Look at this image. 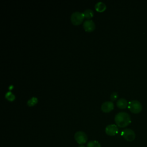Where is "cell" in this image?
I'll use <instances>...</instances> for the list:
<instances>
[{
  "mask_svg": "<svg viewBox=\"0 0 147 147\" xmlns=\"http://www.w3.org/2000/svg\"><path fill=\"white\" fill-rule=\"evenodd\" d=\"M114 105L113 102L106 101L102 103L101 106V110L105 113H109L114 109Z\"/></svg>",
  "mask_w": 147,
  "mask_h": 147,
  "instance_id": "ba28073f",
  "label": "cell"
},
{
  "mask_svg": "<svg viewBox=\"0 0 147 147\" xmlns=\"http://www.w3.org/2000/svg\"><path fill=\"white\" fill-rule=\"evenodd\" d=\"M95 9L98 12H102L106 10V6L103 2H98L95 4Z\"/></svg>",
  "mask_w": 147,
  "mask_h": 147,
  "instance_id": "30bf717a",
  "label": "cell"
},
{
  "mask_svg": "<svg viewBox=\"0 0 147 147\" xmlns=\"http://www.w3.org/2000/svg\"><path fill=\"white\" fill-rule=\"evenodd\" d=\"M114 120L117 125L119 127H125L131 123V118L129 114L126 112H119L115 117Z\"/></svg>",
  "mask_w": 147,
  "mask_h": 147,
  "instance_id": "6da1fadb",
  "label": "cell"
},
{
  "mask_svg": "<svg viewBox=\"0 0 147 147\" xmlns=\"http://www.w3.org/2000/svg\"><path fill=\"white\" fill-rule=\"evenodd\" d=\"M87 147H101L100 144L96 141V140H92V141H90L87 143Z\"/></svg>",
  "mask_w": 147,
  "mask_h": 147,
  "instance_id": "7c38bea8",
  "label": "cell"
},
{
  "mask_svg": "<svg viewBox=\"0 0 147 147\" xmlns=\"http://www.w3.org/2000/svg\"><path fill=\"white\" fill-rule=\"evenodd\" d=\"M128 109L132 113L138 114L142 110V106L141 103L137 100H132L128 102Z\"/></svg>",
  "mask_w": 147,
  "mask_h": 147,
  "instance_id": "7a4b0ae2",
  "label": "cell"
},
{
  "mask_svg": "<svg viewBox=\"0 0 147 147\" xmlns=\"http://www.w3.org/2000/svg\"><path fill=\"white\" fill-rule=\"evenodd\" d=\"M105 132L109 136H115L118 133V128L117 125L110 124L107 125L105 128Z\"/></svg>",
  "mask_w": 147,
  "mask_h": 147,
  "instance_id": "8992f818",
  "label": "cell"
},
{
  "mask_svg": "<svg viewBox=\"0 0 147 147\" xmlns=\"http://www.w3.org/2000/svg\"><path fill=\"white\" fill-rule=\"evenodd\" d=\"M118 96V93L117 92H114L111 94L110 98V99L111 101H114L117 99Z\"/></svg>",
  "mask_w": 147,
  "mask_h": 147,
  "instance_id": "9a60e30c",
  "label": "cell"
},
{
  "mask_svg": "<svg viewBox=\"0 0 147 147\" xmlns=\"http://www.w3.org/2000/svg\"><path fill=\"white\" fill-rule=\"evenodd\" d=\"M83 28L87 32H92L95 28L94 22L91 20H87L83 23Z\"/></svg>",
  "mask_w": 147,
  "mask_h": 147,
  "instance_id": "52a82bcc",
  "label": "cell"
},
{
  "mask_svg": "<svg viewBox=\"0 0 147 147\" xmlns=\"http://www.w3.org/2000/svg\"><path fill=\"white\" fill-rule=\"evenodd\" d=\"M38 102V99L36 97H32L30 99H29L27 102V105L29 106H33L35 105Z\"/></svg>",
  "mask_w": 147,
  "mask_h": 147,
  "instance_id": "5bb4252c",
  "label": "cell"
},
{
  "mask_svg": "<svg viewBox=\"0 0 147 147\" xmlns=\"http://www.w3.org/2000/svg\"><path fill=\"white\" fill-rule=\"evenodd\" d=\"M5 98L9 100V101H10V102H12L13 101L15 98H16V96L15 95L11 92V91H8L6 93L5 95Z\"/></svg>",
  "mask_w": 147,
  "mask_h": 147,
  "instance_id": "4fadbf2b",
  "label": "cell"
},
{
  "mask_svg": "<svg viewBox=\"0 0 147 147\" xmlns=\"http://www.w3.org/2000/svg\"><path fill=\"white\" fill-rule=\"evenodd\" d=\"M79 147H85L84 145H80Z\"/></svg>",
  "mask_w": 147,
  "mask_h": 147,
  "instance_id": "2e32d148",
  "label": "cell"
},
{
  "mask_svg": "<svg viewBox=\"0 0 147 147\" xmlns=\"http://www.w3.org/2000/svg\"><path fill=\"white\" fill-rule=\"evenodd\" d=\"M121 136L123 137L126 141L131 142L134 140L136 138V134L134 131L130 129H125L121 131Z\"/></svg>",
  "mask_w": 147,
  "mask_h": 147,
  "instance_id": "277c9868",
  "label": "cell"
},
{
  "mask_svg": "<svg viewBox=\"0 0 147 147\" xmlns=\"http://www.w3.org/2000/svg\"><path fill=\"white\" fill-rule=\"evenodd\" d=\"M84 16L83 13L79 11H75L71 16V21L72 24L78 25L82 23Z\"/></svg>",
  "mask_w": 147,
  "mask_h": 147,
  "instance_id": "3957f363",
  "label": "cell"
},
{
  "mask_svg": "<svg viewBox=\"0 0 147 147\" xmlns=\"http://www.w3.org/2000/svg\"><path fill=\"white\" fill-rule=\"evenodd\" d=\"M74 137L76 141L80 145H83L85 144L87 142L88 139L87 136L86 135V134L84 132L81 131H77L75 134Z\"/></svg>",
  "mask_w": 147,
  "mask_h": 147,
  "instance_id": "5b68a950",
  "label": "cell"
},
{
  "mask_svg": "<svg viewBox=\"0 0 147 147\" xmlns=\"http://www.w3.org/2000/svg\"><path fill=\"white\" fill-rule=\"evenodd\" d=\"M117 106L121 109H125L128 106V102L127 100L124 98H120L117 101Z\"/></svg>",
  "mask_w": 147,
  "mask_h": 147,
  "instance_id": "9c48e42d",
  "label": "cell"
},
{
  "mask_svg": "<svg viewBox=\"0 0 147 147\" xmlns=\"http://www.w3.org/2000/svg\"><path fill=\"white\" fill-rule=\"evenodd\" d=\"M83 14H84V17L86 18H91L94 16L93 11L92 10L90 9L85 10L83 12Z\"/></svg>",
  "mask_w": 147,
  "mask_h": 147,
  "instance_id": "8fae6325",
  "label": "cell"
}]
</instances>
